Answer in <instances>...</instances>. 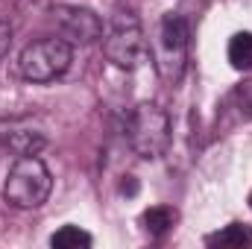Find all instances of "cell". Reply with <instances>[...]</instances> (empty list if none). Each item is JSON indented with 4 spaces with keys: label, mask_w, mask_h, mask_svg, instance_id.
<instances>
[{
    "label": "cell",
    "mask_w": 252,
    "mask_h": 249,
    "mask_svg": "<svg viewBox=\"0 0 252 249\" xmlns=\"http://www.w3.org/2000/svg\"><path fill=\"white\" fill-rule=\"evenodd\" d=\"M6 144H9V150L15 156H38L47 147V138L38 129H9Z\"/></svg>",
    "instance_id": "obj_9"
},
{
    "label": "cell",
    "mask_w": 252,
    "mask_h": 249,
    "mask_svg": "<svg viewBox=\"0 0 252 249\" xmlns=\"http://www.w3.org/2000/svg\"><path fill=\"white\" fill-rule=\"evenodd\" d=\"M126 141L135 156L156 161L170 147V118L156 103H138L126 121Z\"/></svg>",
    "instance_id": "obj_2"
},
{
    "label": "cell",
    "mask_w": 252,
    "mask_h": 249,
    "mask_svg": "<svg viewBox=\"0 0 252 249\" xmlns=\"http://www.w3.org/2000/svg\"><path fill=\"white\" fill-rule=\"evenodd\" d=\"M226 56L235 70H252V32H235L229 38Z\"/></svg>",
    "instance_id": "obj_10"
},
{
    "label": "cell",
    "mask_w": 252,
    "mask_h": 249,
    "mask_svg": "<svg viewBox=\"0 0 252 249\" xmlns=\"http://www.w3.org/2000/svg\"><path fill=\"white\" fill-rule=\"evenodd\" d=\"M188 44H190V27L188 21L176 12H167L158 21V32H156V44H153V59L156 70L167 85H176L185 76V64H188Z\"/></svg>",
    "instance_id": "obj_1"
},
{
    "label": "cell",
    "mask_w": 252,
    "mask_h": 249,
    "mask_svg": "<svg viewBox=\"0 0 252 249\" xmlns=\"http://www.w3.org/2000/svg\"><path fill=\"white\" fill-rule=\"evenodd\" d=\"M205 244H208V247H223V249H252V226L229 223L226 229L208 235Z\"/></svg>",
    "instance_id": "obj_8"
},
{
    "label": "cell",
    "mask_w": 252,
    "mask_h": 249,
    "mask_svg": "<svg viewBox=\"0 0 252 249\" xmlns=\"http://www.w3.org/2000/svg\"><path fill=\"white\" fill-rule=\"evenodd\" d=\"M235 103H238L244 118H252V70H247L244 82L235 88Z\"/></svg>",
    "instance_id": "obj_12"
},
{
    "label": "cell",
    "mask_w": 252,
    "mask_h": 249,
    "mask_svg": "<svg viewBox=\"0 0 252 249\" xmlns=\"http://www.w3.org/2000/svg\"><path fill=\"white\" fill-rule=\"evenodd\" d=\"M176 220H179V214L170 205H153V208H147L141 214V226H144V232L150 238H164L176 226Z\"/></svg>",
    "instance_id": "obj_7"
},
{
    "label": "cell",
    "mask_w": 252,
    "mask_h": 249,
    "mask_svg": "<svg viewBox=\"0 0 252 249\" xmlns=\"http://www.w3.org/2000/svg\"><path fill=\"white\" fill-rule=\"evenodd\" d=\"M50 187H53V176L38 156H18V161L12 164V170L3 182V196L9 205L30 211V208H41L47 202Z\"/></svg>",
    "instance_id": "obj_3"
},
{
    "label": "cell",
    "mask_w": 252,
    "mask_h": 249,
    "mask_svg": "<svg viewBox=\"0 0 252 249\" xmlns=\"http://www.w3.org/2000/svg\"><path fill=\"white\" fill-rule=\"evenodd\" d=\"M91 244H94V238L79 226H62L59 232L50 235V247L53 249H88Z\"/></svg>",
    "instance_id": "obj_11"
},
{
    "label": "cell",
    "mask_w": 252,
    "mask_h": 249,
    "mask_svg": "<svg viewBox=\"0 0 252 249\" xmlns=\"http://www.w3.org/2000/svg\"><path fill=\"white\" fill-rule=\"evenodd\" d=\"M73 59V50L64 38H41V41H32L24 47L21 59H18V70L27 82H53L59 79L64 70L70 67Z\"/></svg>",
    "instance_id": "obj_5"
},
{
    "label": "cell",
    "mask_w": 252,
    "mask_h": 249,
    "mask_svg": "<svg viewBox=\"0 0 252 249\" xmlns=\"http://www.w3.org/2000/svg\"><path fill=\"white\" fill-rule=\"evenodd\" d=\"M53 21L62 30L67 44H94L97 38H103V21L85 9V6H56L53 9Z\"/></svg>",
    "instance_id": "obj_6"
},
{
    "label": "cell",
    "mask_w": 252,
    "mask_h": 249,
    "mask_svg": "<svg viewBox=\"0 0 252 249\" xmlns=\"http://www.w3.org/2000/svg\"><path fill=\"white\" fill-rule=\"evenodd\" d=\"M103 53L121 70H135L150 59V44H147L144 27L132 12H115L112 15L109 32L103 38Z\"/></svg>",
    "instance_id": "obj_4"
},
{
    "label": "cell",
    "mask_w": 252,
    "mask_h": 249,
    "mask_svg": "<svg viewBox=\"0 0 252 249\" xmlns=\"http://www.w3.org/2000/svg\"><path fill=\"white\" fill-rule=\"evenodd\" d=\"M9 47H12V24H9V18L0 15V59L9 53Z\"/></svg>",
    "instance_id": "obj_13"
},
{
    "label": "cell",
    "mask_w": 252,
    "mask_h": 249,
    "mask_svg": "<svg viewBox=\"0 0 252 249\" xmlns=\"http://www.w3.org/2000/svg\"><path fill=\"white\" fill-rule=\"evenodd\" d=\"M250 208H252V193H250Z\"/></svg>",
    "instance_id": "obj_14"
}]
</instances>
